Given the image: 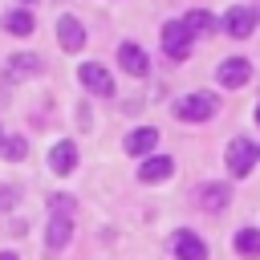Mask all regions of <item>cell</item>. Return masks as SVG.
Returning <instances> with one entry per match:
<instances>
[{
	"mask_svg": "<svg viewBox=\"0 0 260 260\" xmlns=\"http://www.w3.org/2000/svg\"><path fill=\"white\" fill-rule=\"evenodd\" d=\"M219 114V102L211 93H187L175 102V118L179 122H211Z\"/></svg>",
	"mask_w": 260,
	"mask_h": 260,
	"instance_id": "6da1fadb",
	"label": "cell"
},
{
	"mask_svg": "<svg viewBox=\"0 0 260 260\" xmlns=\"http://www.w3.org/2000/svg\"><path fill=\"white\" fill-rule=\"evenodd\" d=\"M256 158H260V146H252L248 138H232L228 150H223V162H228V175L232 179H244L256 167Z\"/></svg>",
	"mask_w": 260,
	"mask_h": 260,
	"instance_id": "7a4b0ae2",
	"label": "cell"
},
{
	"mask_svg": "<svg viewBox=\"0 0 260 260\" xmlns=\"http://www.w3.org/2000/svg\"><path fill=\"white\" fill-rule=\"evenodd\" d=\"M158 37H162V49H167V57H171V61H183V57L191 53V41H195V37L187 32V24H183V20H167Z\"/></svg>",
	"mask_w": 260,
	"mask_h": 260,
	"instance_id": "3957f363",
	"label": "cell"
},
{
	"mask_svg": "<svg viewBox=\"0 0 260 260\" xmlns=\"http://www.w3.org/2000/svg\"><path fill=\"white\" fill-rule=\"evenodd\" d=\"M77 81H81V89H89L93 98H110V93H114V77H110V69L98 65V61H85V65L77 69Z\"/></svg>",
	"mask_w": 260,
	"mask_h": 260,
	"instance_id": "277c9868",
	"label": "cell"
},
{
	"mask_svg": "<svg viewBox=\"0 0 260 260\" xmlns=\"http://www.w3.org/2000/svg\"><path fill=\"white\" fill-rule=\"evenodd\" d=\"M171 252H175V260H207V244H203V236L191 232V228H179V232L171 236Z\"/></svg>",
	"mask_w": 260,
	"mask_h": 260,
	"instance_id": "5b68a950",
	"label": "cell"
},
{
	"mask_svg": "<svg viewBox=\"0 0 260 260\" xmlns=\"http://www.w3.org/2000/svg\"><path fill=\"white\" fill-rule=\"evenodd\" d=\"M215 77H219V85H223V89H240V85H248V81H252V65H248L244 57H228V61H219Z\"/></svg>",
	"mask_w": 260,
	"mask_h": 260,
	"instance_id": "8992f818",
	"label": "cell"
},
{
	"mask_svg": "<svg viewBox=\"0 0 260 260\" xmlns=\"http://www.w3.org/2000/svg\"><path fill=\"white\" fill-rule=\"evenodd\" d=\"M252 28H256V12L248 8V4H236V8H228V16H223V32L228 37H252Z\"/></svg>",
	"mask_w": 260,
	"mask_h": 260,
	"instance_id": "52a82bcc",
	"label": "cell"
},
{
	"mask_svg": "<svg viewBox=\"0 0 260 260\" xmlns=\"http://www.w3.org/2000/svg\"><path fill=\"white\" fill-rule=\"evenodd\" d=\"M57 41H61L65 53H81V49H85V28H81V20H77V16H61V20H57Z\"/></svg>",
	"mask_w": 260,
	"mask_h": 260,
	"instance_id": "ba28073f",
	"label": "cell"
},
{
	"mask_svg": "<svg viewBox=\"0 0 260 260\" xmlns=\"http://www.w3.org/2000/svg\"><path fill=\"white\" fill-rule=\"evenodd\" d=\"M118 65H122L130 77H146V73H150V61H146V53H142L134 41H122V45H118Z\"/></svg>",
	"mask_w": 260,
	"mask_h": 260,
	"instance_id": "9c48e42d",
	"label": "cell"
},
{
	"mask_svg": "<svg viewBox=\"0 0 260 260\" xmlns=\"http://www.w3.org/2000/svg\"><path fill=\"white\" fill-rule=\"evenodd\" d=\"M73 167H77V142H69V138L53 142L49 146V171L53 175H69Z\"/></svg>",
	"mask_w": 260,
	"mask_h": 260,
	"instance_id": "30bf717a",
	"label": "cell"
},
{
	"mask_svg": "<svg viewBox=\"0 0 260 260\" xmlns=\"http://www.w3.org/2000/svg\"><path fill=\"white\" fill-rule=\"evenodd\" d=\"M175 175V158L171 154H150V158H142V167H138V179L142 183H167Z\"/></svg>",
	"mask_w": 260,
	"mask_h": 260,
	"instance_id": "8fae6325",
	"label": "cell"
},
{
	"mask_svg": "<svg viewBox=\"0 0 260 260\" xmlns=\"http://www.w3.org/2000/svg\"><path fill=\"white\" fill-rule=\"evenodd\" d=\"M154 146H158V130L154 126H138V130L126 134V154H134V158H150Z\"/></svg>",
	"mask_w": 260,
	"mask_h": 260,
	"instance_id": "7c38bea8",
	"label": "cell"
},
{
	"mask_svg": "<svg viewBox=\"0 0 260 260\" xmlns=\"http://www.w3.org/2000/svg\"><path fill=\"white\" fill-rule=\"evenodd\" d=\"M195 199H199L203 211H223L228 199H232V187H228V183H203V187L195 191Z\"/></svg>",
	"mask_w": 260,
	"mask_h": 260,
	"instance_id": "4fadbf2b",
	"label": "cell"
},
{
	"mask_svg": "<svg viewBox=\"0 0 260 260\" xmlns=\"http://www.w3.org/2000/svg\"><path fill=\"white\" fill-rule=\"evenodd\" d=\"M69 236H73V219H65V215H49V228H45V248H49V252H61V248L69 244Z\"/></svg>",
	"mask_w": 260,
	"mask_h": 260,
	"instance_id": "5bb4252c",
	"label": "cell"
},
{
	"mask_svg": "<svg viewBox=\"0 0 260 260\" xmlns=\"http://www.w3.org/2000/svg\"><path fill=\"white\" fill-rule=\"evenodd\" d=\"M45 69V61L37 57V53H16V57H8V65H4V77L12 81H20V77H28V73H41Z\"/></svg>",
	"mask_w": 260,
	"mask_h": 260,
	"instance_id": "9a60e30c",
	"label": "cell"
},
{
	"mask_svg": "<svg viewBox=\"0 0 260 260\" xmlns=\"http://www.w3.org/2000/svg\"><path fill=\"white\" fill-rule=\"evenodd\" d=\"M236 252L244 260H260V228H240L236 232Z\"/></svg>",
	"mask_w": 260,
	"mask_h": 260,
	"instance_id": "2e32d148",
	"label": "cell"
},
{
	"mask_svg": "<svg viewBox=\"0 0 260 260\" xmlns=\"http://www.w3.org/2000/svg\"><path fill=\"white\" fill-rule=\"evenodd\" d=\"M4 28H8L12 37H28V32L37 28V20H32V12H28V8H12V12L4 16Z\"/></svg>",
	"mask_w": 260,
	"mask_h": 260,
	"instance_id": "e0dca14e",
	"label": "cell"
},
{
	"mask_svg": "<svg viewBox=\"0 0 260 260\" xmlns=\"http://www.w3.org/2000/svg\"><path fill=\"white\" fill-rule=\"evenodd\" d=\"M183 24H187V32H191V37H207V32L215 28V16H211L207 8H195V12H187V16H183Z\"/></svg>",
	"mask_w": 260,
	"mask_h": 260,
	"instance_id": "ac0fdd59",
	"label": "cell"
},
{
	"mask_svg": "<svg viewBox=\"0 0 260 260\" xmlns=\"http://www.w3.org/2000/svg\"><path fill=\"white\" fill-rule=\"evenodd\" d=\"M24 154H28V142H24V138H16V134H4V138H0V158L20 162Z\"/></svg>",
	"mask_w": 260,
	"mask_h": 260,
	"instance_id": "d6986e66",
	"label": "cell"
},
{
	"mask_svg": "<svg viewBox=\"0 0 260 260\" xmlns=\"http://www.w3.org/2000/svg\"><path fill=\"white\" fill-rule=\"evenodd\" d=\"M73 207H77V199H73V195H49V211H53V215H65V219H69V215H73Z\"/></svg>",
	"mask_w": 260,
	"mask_h": 260,
	"instance_id": "ffe728a7",
	"label": "cell"
},
{
	"mask_svg": "<svg viewBox=\"0 0 260 260\" xmlns=\"http://www.w3.org/2000/svg\"><path fill=\"white\" fill-rule=\"evenodd\" d=\"M0 260H16V252H0Z\"/></svg>",
	"mask_w": 260,
	"mask_h": 260,
	"instance_id": "44dd1931",
	"label": "cell"
},
{
	"mask_svg": "<svg viewBox=\"0 0 260 260\" xmlns=\"http://www.w3.org/2000/svg\"><path fill=\"white\" fill-rule=\"evenodd\" d=\"M256 126H260V102H256Z\"/></svg>",
	"mask_w": 260,
	"mask_h": 260,
	"instance_id": "7402d4cb",
	"label": "cell"
},
{
	"mask_svg": "<svg viewBox=\"0 0 260 260\" xmlns=\"http://www.w3.org/2000/svg\"><path fill=\"white\" fill-rule=\"evenodd\" d=\"M20 4H32V0H20Z\"/></svg>",
	"mask_w": 260,
	"mask_h": 260,
	"instance_id": "603a6c76",
	"label": "cell"
}]
</instances>
